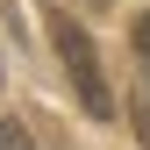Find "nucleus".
<instances>
[{"label":"nucleus","instance_id":"f257e3e1","mask_svg":"<svg viewBox=\"0 0 150 150\" xmlns=\"http://www.w3.org/2000/svg\"><path fill=\"white\" fill-rule=\"evenodd\" d=\"M50 36H57V57L71 71V93H79V107L93 122H107L115 115V93H107V71H100V50H93V36L71 22V14H50Z\"/></svg>","mask_w":150,"mask_h":150},{"label":"nucleus","instance_id":"f03ea898","mask_svg":"<svg viewBox=\"0 0 150 150\" xmlns=\"http://www.w3.org/2000/svg\"><path fill=\"white\" fill-rule=\"evenodd\" d=\"M0 150H36V143H29L22 129H14V122H0Z\"/></svg>","mask_w":150,"mask_h":150},{"label":"nucleus","instance_id":"7ed1b4c3","mask_svg":"<svg viewBox=\"0 0 150 150\" xmlns=\"http://www.w3.org/2000/svg\"><path fill=\"white\" fill-rule=\"evenodd\" d=\"M136 57H143V71H150V14H136Z\"/></svg>","mask_w":150,"mask_h":150}]
</instances>
